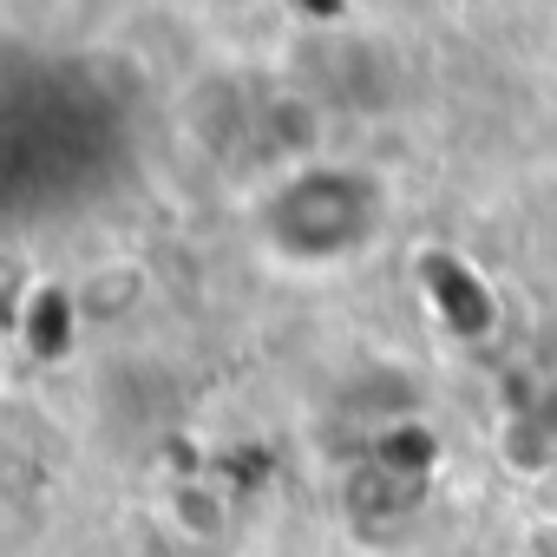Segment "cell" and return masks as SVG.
<instances>
[{
	"label": "cell",
	"instance_id": "1",
	"mask_svg": "<svg viewBox=\"0 0 557 557\" xmlns=\"http://www.w3.org/2000/svg\"><path fill=\"white\" fill-rule=\"evenodd\" d=\"M387 223V190L361 164H329L309 158L289 177H275L269 197L256 203V236L275 262L296 269H335L355 262Z\"/></svg>",
	"mask_w": 557,
	"mask_h": 557
},
{
	"label": "cell",
	"instance_id": "2",
	"mask_svg": "<svg viewBox=\"0 0 557 557\" xmlns=\"http://www.w3.org/2000/svg\"><path fill=\"white\" fill-rule=\"evenodd\" d=\"M73 302H79L86 322H119V315H132L145 302V269L138 262H106L73 289Z\"/></svg>",
	"mask_w": 557,
	"mask_h": 557
}]
</instances>
